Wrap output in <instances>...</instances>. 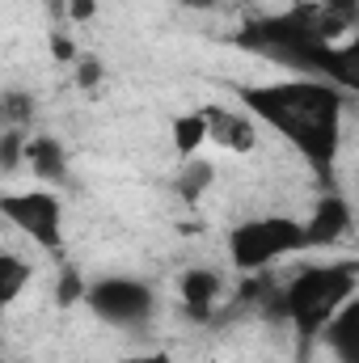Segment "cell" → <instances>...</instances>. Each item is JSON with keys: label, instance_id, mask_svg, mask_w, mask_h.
<instances>
[{"label": "cell", "instance_id": "cell-1", "mask_svg": "<svg viewBox=\"0 0 359 363\" xmlns=\"http://www.w3.org/2000/svg\"><path fill=\"white\" fill-rule=\"evenodd\" d=\"M233 101H241L263 127L287 140L304 157V165L317 169L321 186H330L338 140H343V110H347V93L338 85L317 81V77L258 81V85H237Z\"/></svg>", "mask_w": 359, "mask_h": 363}, {"label": "cell", "instance_id": "cell-2", "mask_svg": "<svg viewBox=\"0 0 359 363\" xmlns=\"http://www.w3.org/2000/svg\"><path fill=\"white\" fill-rule=\"evenodd\" d=\"M359 262H313L283 283V317L300 338H321L326 325L355 300Z\"/></svg>", "mask_w": 359, "mask_h": 363}, {"label": "cell", "instance_id": "cell-3", "mask_svg": "<svg viewBox=\"0 0 359 363\" xmlns=\"http://www.w3.org/2000/svg\"><path fill=\"white\" fill-rule=\"evenodd\" d=\"M228 262L241 274H263L279 267L283 258L309 254V237H304V220L267 211V216H250L241 224H233L228 233Z\"/></svg>", "mask_w": 359, "mask_h": 363}, {"label": "cell", "instance_id": "cell-4", "mask_svg": "<svg viewBox=\"0 0 359 363\" xmlns=\"http://www.w3.org/2000/svg\"><path fill=\"white\" fill-rule=\"evenodd\" d=\"M0 216L17 237H26L43 254L64 258V203H60L55 190H47V186L4 190L0 194Z\"/></svg>", "mask_w": 359, "mask_h": 363}, {"label": "cell", "instance_id": "cell-5", "mask_svg": "<svg viewBox=\"0 0 359 363\" xmlns=\"http://www.w3.org/2000/svg\"><path fill=\"white\" fill-rule=\"evenodd\" d=\"M93 313L106 321V325H118V330H136L144 325L153 313H157V291L140 279H127V274H110V279H97L89 283V296H85Z\"/></svg>", "mask_w": 359, "mask_h": 363}, {"label": "cell", "instance_id": "cell-6", "mask_svg": "<svg viewBox=\"0 0 359 363\" xmlns=\"http://www.w3.org/2000/svg\"><path fill=\"white\" fill-rule=\"evenodd\" d=\"M355 228V207L343 190L326 186L321 199L309 207L304 216V237H309V250H334L338 241H347V233Z\"/></svg>", "mask_w": 359, "mask_h": 363}, {"label": "cell", "instance_id": "cell-7", "mask_svg": "<svg viewBox=\"0 0 359 363\" xmlns=\"http://www.w3.org/2000/svg\"><path fill=\"white\" fill-rule=\"evenodd\" d=\"M207 110V123H211V144H220L224 152H237V157H245V152H254L258 148V118L241 106V101H233V106H220V101H211V106H203Z\"/></svg>", "mask_w": 359, "mask_h": 363}, {"label": "cell", "instance_id": "cell-8", "mask_svg": "<svg viewBox=\"0 0 359 363\" xmlns=\"http://www.w3.org/2000/svg\"><path fill=\"white\" fill-rule=\"evenodd\" d=\"M178 296H182V304H186V313L203 321V317H211L216 300L224 296V279L211 271V267H190L178 279Z\"/></svg>", "mask_w": 359, "mask_h": 363}, {"label": "cell", "instance_id": "cell-9", "mask_svg": "<svg viewBox=\"0 0 359 363\" xmlns=\"http://www.w3.org/2000/svg\"><path fill=\"white\" fill-rule=\"evenodd\" d=\"M211 144V123H207V110H182L170 118V148L178 161H190V157H203V148Z\"/></svg>", "mask_w": 359, "mask_h": 363}, {"label": "cell", "instance_id": "cell-10", "mask_svg": "<svg viewBox=\"0 0 359 363\" xmlns=\"http://www.w3.org/2000/svg\"><path fill=\"white\" fill-rule=\"evenodd\" d=\"M321 338L330 342V351L338 355V363H359V296L326 325Z\"/></svg>", "mask_w": 359, "mask_h": 363}, {"label": "cell", "instance_id": "cell-11", "mask_svg": "<svg viewBox=\"0 0 359 363\" xmlns=\"http://www.w3.org/2000/svg\"><path fill=\"white\" fill-rule=\"evenodd\" d=\"M26 165L34 169L38 182H60L68 174V152H64L51 135H30V144H26Z\"/></svg>", "mask_w": 359, "mask_h": 363}, {"label": "cell", "instance_id": "cell-12", "mask_svg": "<svg viewBox=\"0 0 359 363\" xmlns=\"http://www.w3.org/2000/svg\"><path fill=\"white\" fill-rule=\"evenodd\" d=\"M30 283H34V262L21 258L17 250H0V308H13Z\"/></svg>", "mask_w": 359, "mask_h": 363}, {"label": "cell", "instance_id": "cell-13", "mask_svg": "<svg viewBox=\"0 0 359 363\" xmlns=\"http://www.w3.org/2000/svg\"><path fill=\"white\" fill-rule=\"evenodd\" d=\"M211 182H216V165L207 161V157H190V161H182L178 178H174V190H178L182 203H203V194L211 190Z\"/></svg>", "mask_w": 359, "mask_h": 363}, {"label": "cell", "instance_id": "cell-14", "mask_svg": "<svg viewBox=\"0 0 359 363\" xmlns=\"http://www.w3.org/2000/svg\"><path fill=\"white\" fill-rule=\"evenodd\" d=\"M330 85H338L347 97L359 93V34L355 38H347V43H338V51H334V68H330Z\"/></svg>", "mask_w": 359, "mask_h": 363}, {"label": "cell", "instance_id": "cell-15", "mask_svg": "<svg viewBox=\"0 0 359 363\" xmlns=\"http://www.w3.org/2000/svg\"><path fill=\"white\" fill-rule=\"evenodd\" d=\"M85 296H89L85 274L77 271V267H64L60 279H55V304H60V308H72V304H81Z\"/></svg>", "mask_w": 359, "mask_h": 363}, {"label": "cell", "instance_id": "cell-16", "mask_svg": "<svg viewBox=\"0 0 359 363\" xmlns=\"http://www.w3.org/2000/svg\"><path fill=\"white\" fill-rule=\"evenodd\" d=\"M51 55H55L60 64H77V43H72V38H64V34L55 30V34H51Z\"/></svg>", "mask_w": 359, "mask_h": 363}, {"label": "cell", "instance_id": "cell-17", "mask_svg": "<svg viewBox=\"0 0 359 363\" xmlns=\"http://www.w3.org/2000/svg\"><path fill=\"white\" fill-rule=\"evenodd\" d=\"M321 9H330V13H338V17H347V21H355L359 26V0H317Z\"/></svg>", "mask_w": 359, "mask_h": 363}, {"label": "cell", "instance_id": "cell-18", "mask_svg": "<svg viewBox=\"0 0 359 363\" xmlns=\"http://www.w3.org/2000/svg\"><path fill=\"white\" fill-rule=\"evenodd\" d=\"M118 363H174L170 351H136V355H123Z\"/></svg>", "mask_w": 359, "mask_h": 363}, {"label": "cell", "instance_id": "cell-19", "mask_svg": "<svg viewBox=\"0 0 359 363\" xmlns=\"http://www.w3.org/2000/svg\"><path fill=\"white\" fill-rule=\"evenodd\" d=\"M93 0H68V21H89Z\"/></svg>", "mask_w": 359, "mask_h": 363}, {"label": "cell", "instance_id": "cell-20", "mask_svg": "<svg viewBox=\"0 0 359 363\" xmlns=\"http://www.w3.org/2000/svg\"><path fill=\"white\" fill-rule=\"evenodd\" d=\"M97 77H101V64L97 60H81V85H97Z\"/></svg>", "mask_w": 359, "mask_h": 363}, {"label": "cell", "instance_id": "cell-21", "mask_svg": "<svg viewBox=\"0 0 359 363\" xmlns=\"http://www.w3.org/2000/svg\"><path fill=\"white\" fill-rule=\"evenodd\" d=\"M186 9H203V13H211V9H220V4H228V0H178Z\"/></svg>", "mask_w": 359, "mask_h": 363}]
</instances>
